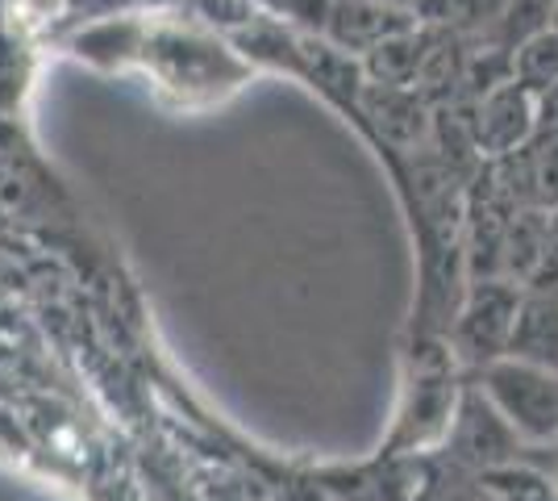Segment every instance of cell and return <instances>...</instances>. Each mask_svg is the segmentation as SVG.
Masks as SVG:
<instances>
[{
    "label": "cell",
    "mask_w": 558,
    "mask_h": 501,
    "mask_svg": "<svg viewBox=\"0 0 558 501\" xmlns=\"http://www.w3.org/2000/svg\"><path fill=\"white\" fill-rule=\"evenodd\" d=\"M537 130H542V100L517 75L488 88L480 100H471V134H475V151L484 164L530 146Z\"/></svg>",
    "instance_id": "cell-4"
},
{
    "label": "cell",
    "mask_w": 558,
    "mask_h": 501,
    "mask_svg": "<svg viewBox=\"0 0 558 501\" xmlns=\"http://www.w3.org/2000/svg\"><path fill=\"white\" fill-rule=\"evenodd\" d=\"M530 288H558V205L550 210V226H546V251H542V267Z\"/></svg>",
    "instance_id": "cell-16"
},
{
    "label": "cell",
    "mask_w": 558,
    "mask_h": 501,
    "mask_svg": "<svg viewBox=\"0 0 558 501\" xmlns=\"http://www.w3.org/2000/svg\"><path fill=\"white\" fill-rule=\"evenodd\" d=\"M480 389L525 443H558V372L500 356L480 368Z\"/></svg>",
    "instance_id": "cell-2"
},
{
    "label": "cell",
    "mask_w": 558,
    "mask_h": 501,
    "mask_svg": "<svg viewBox=\"0 0 558 501\" xmlns=\"http://www.w3.org/2000/svg\"><path fill=\"white\" fill-rule=\"evenodd\" d=\"M429 38H434V29L425 22H417L413 29H404V34H396L388 43H379L363 59L367 80L372 84H396V88H417L421 72H425V55H429Z\"/></svg>",
    "instance_id": "cell-8"
},
{
    "label": "cell",
    "mask_w": 558,
    "mask_h": 501,
    "mask_svg": "<svg viewBox=\"0 0 558 501\" xmlns=\"http://www.w3.org/2000/svg\"><path fill=\"white\" fill-rule=\"evenodd\" d=\"M417 22V9L388 4V0H333V13H329V25L322 38L333 43L338 50L354 55V59H367L379 43L413 29Z\"/></svg>",
    "instance_id": "cell-6"
},
{
    "label": "cell",
    "mask_w": 558,
    "mask_h": 501,
    "mask_svg": "<svg viewBox=\"0 0 558 501\" xmlns=\"http://www.w3.org/2000/svg\"><path fill=\"white\" fill-rule=\"evenodd\" d=\"M446 434H450V455L466 468H475V473H488V477L500 468H512V460L525 443L509 427V418L492 406V397L480 384L459 393V406L450 414Z\"/></svg>",
    "instance_id": "cell-3"
},
{
    "label": "cell",
    "mask_w": 558,
    "mask_h": 501,
    "mask_svg": "<svg viewBox=\"0 0 558 501\" xmlns=\"http://www.w3.org/2000/svg\"><path fill=\"white\" fill-rule=\"evenodd\" d=\"M509 356L558 372V288H525L509 338Z\"/></svg>",
    "instance_id": "cell-7"
},
{
    "label": "cell",
    "mask_w": 558,
    "mask_h": 501,
    "mask_svg": "<svg viewBox=\"0 0 558 501\" xmlns=\"http://www.w3.org/2000/svg\"><path fill=\"white\" fill-rule=\"evenodd\" d=\"M555 13H558V0H505L488 43H496V47L505 50L525 47L530 38L546 34L555 25Z\"/></svg>",
    "instance_id": "cell-11"
},
{
    "label": "cell",
    "mask_w": 558,
    "mask_h": 501,
    "mask_svg": "<svg viewBox=\"0 0 558 501\" xmlns=\"http://www.w3.org/2000/svg\"><path fill=\"white\" fill-rule=\"evenodd\" d=\"M512 72L534 93H546L550 84H558V25H550L546 34H537L525 47L512 50Z\"/></svg>",
    "instance_id": "cell-12"
},
{
    "label": "cell",
    "mask_w": 558,
    "mask_h": 501,
    "mask_svg": "<svg viewBox=\"0 0 558 501\" xmlns=\"http://www.w3.org/2000/svg\"><path fill=\"white\" fill-rule=\"evenodd\" d=\"M25 84V47L0 29V105H9L13 96H22Z\"/></svg>",
    "instance_id": "cell-14"
},
{
    "label": "cell",
    "mask_w": 558,
    "mask_h": 501,
    "mask_svg": "<svg viewBox=\"0 0 558 501\" xmlns=\"http://www.w3.org/2000/svg\"><path fill=\"white\" fill-rule=\"evenodd\" d=\"M555 25H558V13H555Z\"/></svg>",
    "instance_id": "cell-18"
},
{
    "label": "cell",
    "mask_w": 558,
    "mask_h": 501,
    "mask_svg": "<svg viewBox=\"0 0 558 501\" xmlns=\"http://www.w3.org/2000/svg\"><path fill=\"white\" fill-rule=\"evenodd\" d=\"M546 226H550V210H537V205H525L509 217L505 247H500V276L525 288L534 285L542 251H546Z\"/></svg>",
    "instance_id": "cell-9"
},
{
    "label": "cell",
    "mask_w": 558,
    "mask_h": 501,
    "mask_svg": "<svg viewBox=\"0 0 558 501\" xmlns=\"http://www.w3.org/2000/svg\"><path fill=\"white\" fill-rule=\"evenodd\" d=\"M505 0H417V17L434 29L459 34L471 43H488Z\"/></svg>",
    "instance_id": "cell-10"
},
{
    "label": "cell",
    "mask_w": 558,
    "mask_h": 501,
    "mask_svg": "<svg viewBox=\"0 0 558 501\" xmlns=\"http://www.w3.org/2000/svg\"><path fill=\"white\" fill-rule=\"evenodd\" d=\"M138 0H68L63 4V13H68L71 22H105V17H121L125 9H134Z\"/></svg>",
    "instance_id": "cell-15"
},
{
    "label": "cell",
    "mask_w": 558,
    "mask_h": 501,
    "mask_svg": "<svg viewBox=\"0 0 558 501\" xmlns=\"http://www.w3.org/2000/svg\"><path fill=\"white\" fill-rule=\"evenodd\" d=\"M525 285L509 276H475L463 288V301L450 313V351L466 368H488L500 356H509V338L517 326Z\"/></svg>",
    "instance_id": "cell-1"
},
{
    "label": "cell",
    "mask_w": 558,
    "mask_h": 501,
    "mask_svg": "<svg viewBox=\"0 0 558 501\" xmlns=\"http://www.w3.org/2000/svg\"><path fill=\"white\" fill-rule=\"evenodd\" d=\"M267 9H276L292 29L317 34V38H322L329 25V13H333V0H271Z\"/></svg>",
    "instance_id": "cell-13"
},
{
    "label": "cell",
    "mask_w": 558,
    "mask_h": 501,
    "mask_svg": "<svg viewBox=\"0 0 558 501\" xmlns=\"http://www.w3.org/2000/svg\"><path fill=\"white\" fill-rule=\"evenodd\" d=\"M388 4H404V9H417V0H388Z\"/></svg>",
    "instance_id": "cell-17"
},
{
    "label": "cell",
    "mask_w": 558,
    "mask_h": 501,
    "mask_svg": "<svg viewBox=\"0 0 558 501\" xmlns=\"http://www.w3.org/2000/svg\"><path fill=\"white\" fill-rule=\"evenodd\" d=\"M359 105L375 121L379 139L388 146H396V151H429L438 105L421 88H396V84H372L367 80Z\"/></svg>",
    "instance_id": "cell-5"
}]
</instances>
